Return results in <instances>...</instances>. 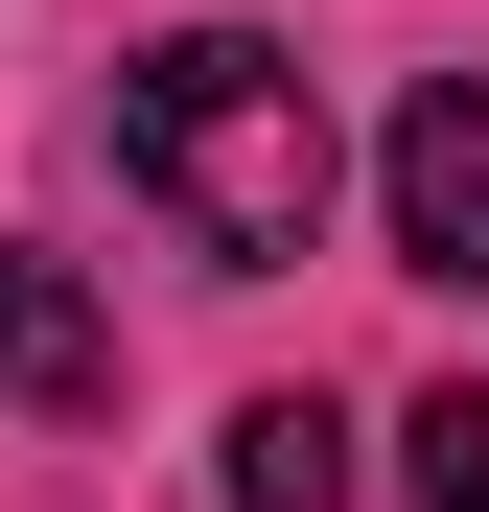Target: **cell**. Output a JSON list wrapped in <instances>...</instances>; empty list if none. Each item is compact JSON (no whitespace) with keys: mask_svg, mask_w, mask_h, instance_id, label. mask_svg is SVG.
Returning a JSON list of instances; mask_svg holds the SVG:
<instances>
[{"mask_svg":"<svg viewBox=\"0 0 489 512\" xmlns=\"http://www.w3.org/2000/svg\"><path fill=\"white\" fill-rule=\"evenodd\" d=\"M117 187L187 233L210 280H280V256L326 233V94H303V47H257V24L140 47L117 70Z\"/></svg>","mask_w":489,"mask_h":512,"instance_id":"obj_1","label":"cell"},{"mask_svg":"<svg viewBox=\"0 0 489 512\" xmlns=\"http://www.w3.org/2000/svg\"><path fill=\"white\" fill-rule=\"evenodd\" d=\"M396 280H489V70L396 94Z\"/></svg>","mask_w":489,"mask_h":512,"instance_id":"obj_2","label":"cell"},{"mask_svg":"<svg viewBox=\"0 0 489 512\" xmlns=\"http://www.w3.org/2000/svg\"><path fill=\"white\" fill-rule=\"evenodd\" d=\"M0 419H117V326L70 256H0Z\"/></svg>","mask_w":489,"mask_h":512,"instance_id":"obj_3","label":"cell"},{"mask_svg":"<svg viewBox=\"0 0 489 512\" xmlns=\"http://www.w3.org/2000/svg\"><path fill=\"white\" fill-rule=\"evenodd\" d=\"M233 512H350V419L326 396H233Z\"/></svg>","mask_w":489,"mask_h":512,"instance_id":"obj_4","label":"cell"},{"mask_svg":"<svg viewBox=\"0 0 489 512\" xmlns=\"http://www.w3.org/2000/svg\"><path fill=\"white\" fill-rule=\"evenodd\" d=\"M396 489H420V512H489V396H420V419H396Z\"/></svg>","mask_w":489,"mask_h":512,"instance_id":"obj_5","label":"cell"}]
</instances>
